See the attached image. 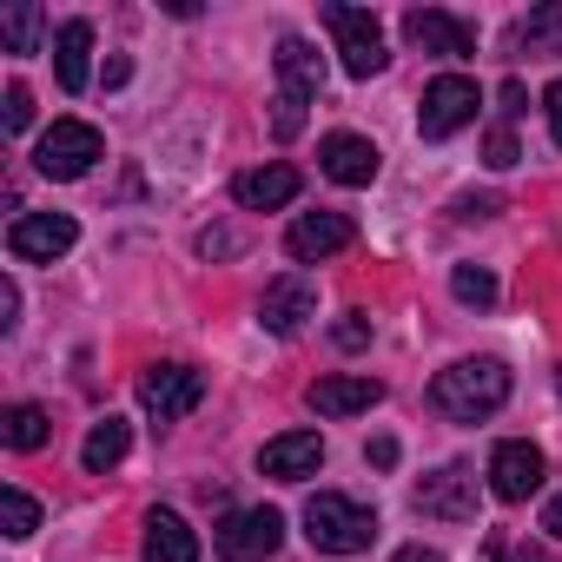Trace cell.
Wrapping results in <instances>:
<instances>
[{
    "label": "cell",
    "mask_w": 562,
    "mask_h": 562,
    "mask_svg": "<svg viewBox=\"0 0 562 562\" xmlns=\"http://www.w3.org/2000/svg\"><path fill=\"white\" fill-rule=\"evenodd\" d=\"M212 542H218V562H265L285 542V516L278 509H232Z\"/></svg>",
    "instance_id": "cell-7"
},
{
    "label": "cell",
    "mask_w": 562,
    "mask_h": 562,
    "mask_svg": "<svg viewBox=\"0 0 562 562\" xmlns=\"http://www.w3.org/2000/svg\"><path fill=\"white\" fill-rule=\"evenodd\" d=\"M87 54H93V27H87V21H67V27L54 34V74H60L67 93H87V80H93Z\"/></svg>",
    "instance_id": "cell-20"
},
{
    "label": "cell",
    "mask_w": 562,
    "mask_h": 562,
    "mask_svg": "<svg viewBox=\"0 0 562 562\" xmlns=\"http://www.w3.org/2000/svg\"><path fill=\"white\" fill-rule=\"evenodd\" d=\"M100 159H106V139H100V126H87V120H54V126L41 133V146H34V166H41L47 179H87Z\"/></svg>",
    "instance_id": "cell-5"
},
{
    "label": "cell",
    "mask_w": 562,
    "mask_h": 562,
    "mask_svg": "<svg viewBox=\"0 0 562 562\" xmlns=\"http://www.w3.org/2000/svg\"><path fill=\"white\" fill-rule=\"evenodd\" d=\"M318 463H325V437L318 430H285V437H271L258 450V470L278 476V483H305V476H318Z\"/></svg>",
    "instance_id": "cell-15"
},
{
    "label": "cell",
    "mask_w": 562,
    "mask_h": 562,
    "mask_svg": "<svg viewBox=\"0 0 562 562\" xmlns=\"http://www.w3.org/2000/svg\"><path fill=\"white\" fill-rule=\"evenodd\" d=\"M199 397H205V371H192V364H153V371L139 378V404H146L159 424L199 411Z\"/></svg>",
    "instance_id": "cell-10"
},
{
    "label": "cell",
    "mask_w": 562,
    "mask_h": 562,
    "mask_svg": "<svg viewBox=\"0 0 562 562\" xmlns=\"http://www.w3.org/2000/svg\"><path fill=\"white\" fill-rule=\"evenodd\" d=\"M490 490H496L503 503H529V496L542 490V450L522 443V437L496 443V450H490Z\"/></svg>",
    "instance_id": "cell-14"
},
{
    "label": "cell",
    "mask_w": 562,
    "mask_h": 562,
    "mask_svg": "<svg viewBox=\"0 0 562 562\" xmlns=\"http://www.w3.org/2000/svg\"><path fill=\"white\" fill-rule=\"evenodd\" d=\"M318 172L331 186H371L384 172V153L364 139V133H325L318 139Z\"/></svg>",
    "instance_id": "cell-13"
},
{
    "label": "cell",
    "mask_w": 562,
    "mask_h": 562,
    "mask_svg": "<svg viewBox=\"0 0 562 562\" xmlns=\"http://www.w3.org/2000/svg\"><path fill=\"white\" fill-rule=\"evenodd\" d=\"M305 536H312V549H325V555H358V549L378 542V516H371L364 503L338 496V490H318V496L305 503Z\"/></svg>",
    "instance_id": "cell-3"
},
{
    "label": "cell",
    "mask_w": 562,
    "mask_h": 562,
    "mask_svg": "<svg viewBox=\"0 0 562 562\" xmlns=\"http://www.w3.org/2000/svg\"><path fill=\"white\" fill-rule=\"evenodd\" d=\"M404 34H411V47H424L437 60H470L476 54V27L457 21V14H443V8H411L404 14Z\"/></svg>",
    "instance_id": "cell-12"
},
{
    "label": "cell",
    "mask_w": 562,
    "mask_h": 562,
    "mask_svg": "<svg viewBox=\"0 0 562 562\" xmlns=\"http://www.w3.org/2000/svg\"><path fill=\"white\" fill-rule=\"evenodd\" d=\"M299 192H305L299 166H251V172L232 179V199H238L245 212H278V205H292Z\"/></svg>",
    "instance_id": "cell-17"
},
{
    "label": "cell",
    "mask_w": 562,
    "mask_h": 562,
    "mask_svg": "<svg viewBox=\"0 0 562 562\" xmlns=\"http://www.w3.org/2000/svg\"><path fill=\"white\" fill-rule=\"evenodd\" d=\"M503 562H549V555H542V549H529V542H522V549H503Z\"/></svg>",
    "instance_id": "cell-37"
},
{
    "label": "cell",
    "mask_w": 562,
    "mask_h": 562,
    "mask_svg": "<svg viewBox=\"0 0 562 562\" xmlns=\"http://www.w3.org/2000/svg\"><path fill=\"white\" fill-rule=\"evenodd\" d=\"M0 509H8V536H14V542H27V536L41 529V503H34L21 483H8V490H0Z\"/></svg>",
    "instance_id": "cell-26"
},
{
    "label": "cell",
    "mask_w": 562,
    "mask_h": 562,
    "mask_svg": "<svg viewBox=\"0 0 562 562\" xmlns=\"http://www.w3.org/2000/svg\"><path fill=\"white\" fill-rule=\"evenodd\" d=\"M199 251H238V238H232V232H205Z\"/></svg>",
    "instance_id": "cell-35"
},
{
    "label": "cell",
    "mask_w": 562,
    "mask_h": 562,
    "mask_svg": "<svg viewBox=\"0 0 562 562\" xmlns=\"http://www.w3.org/2000/svg\"><path fill=\"white\" fill-rule=\"evenodd\" d=\"M318 312V285L305 271H285V278H271L265 285V299H258V325L271 331V338H292V331H305V318Z\"/></svg>",
    "instance_id": "cell-9"
},
{
    "label": "cell",
    "mask_w": 562,
    "mask_h": 562,
    "mask_svg": "<svg viewBox=\"0 0 562 562\" xmlns=\"http://www.w3.org/2000/svg\"><path fill=\"white\" fill-rule=\"evenodd\" d=\"M516 47H522L529 60H542V54H562V8H536V14L516 27Z\"/></svg>",
    "instance_id": "cell-24"
},
{
    "label": "cell",
    "mask_w": 562,
    "mask_h": 562,
    "mask_svg": "<svg viewBox=\"0 0 562 562\" xmlns=\"http://www.w3.org/2000/svg\"><path fill=\"white\" fill-rule=\"evenodd\" d=\"M146 562H199V536L186 529L179 509H153L146 516V542H139Z\"/></svg>",
    "instance_id": "cell-19"
},
{
    "label": "cell",
    "mask_w": 562,
    "mask_h": 562,
    "mask_svg": "<svg viewBox=\"0 0 562 562\" xmlns=\"http://www.w3.org/2000/svg\"><path fill=\"white\" fill-rule=\"evenodd\" d=\"M331 338H338V351H364V345H371V318H364V312H345V318L331 325Z\"/></svg>",
    "instance_id": "cell-28"
},
{
    "label": "cell",
    "mask_w": 562,
    "mask_h": 562,
    "mask_svg": "<svg viewBox=\"0 0 562 562\" xmlns=\"http://www.w3.org/2000/svg\"><path fill=\"white\" fill-rule=\"evenodd\" d=\"M305 404L318 411V417H358V411H371V404H384V384L378 378H318L312 391H305Z\"/></svg>",
    "instance_id": "cell-18"
},
{
    "label": "cell",
    "mask_w": 562,
    "mask_h": 562,
    "mask_svg": "<svg viewBox=\"0 0 562 562\" xmlns=\"http://www.w3.org/2000/svg\"><path fill=\"white\" fill-rule=\"evenodd\" d=\"M542 106H549V133H555V146H562V80L542 93Z\"/></svg>",
    "instance_id": "cell-33"
},
{
    "label": "cell",
    "mask_w": 562,
    "mask_h": 562,
    "mask_svg": "<svg viewBox=\"0 0 562 562\" xmlns=\"http://www.w3.org/2000/svg\"><path fill=\"white\" fill-rule=\"evenodd\" d=\"M430 404L450 417V424H483L509 404V364L503 358H463L450 371H437L430 384Z\"/></svg>",
    "instance_id": "cell-1"
},
{
    "label": "cell",
    "mask_w": 562,
    "mask_h": 562,
    "mask_svg": "<svg viewBox=\"0 0 562 562\" xmlns=\"http://www.w3.org/2000/svg\"><path fill=\"white\" fill-rule=\"evenodd\" d=\"M503 120H516V113H529V93H522V80H503Z\"/></svg>",
    "instance_id": "cell-31"
},
{
    "label": "cell",
    "mask_w": 562,
    "mask_h": 562,
    "mask_svg": "<svg viewBox=\"0 0 562 562\" xmlns=\"http://www.w3.org/2000/svg\"><path fill=\"white\" fill-rule=\"evenodd\" d=\"M358 238V225L345 218V212H305V218H292V232H285V251L299 258V265H312V258H331V251H345Z\"/></svg>",
    "instance_id": "cell-16"
},
{
    "label": "cell",
    "mask_w": 562,
    "mask_h": 562,
    "mask_svg": "<svg viewBox=\"0 0 562 562\" xmlns=\"http://www.w3.org/2000/svg\"><path fill=\"white\" fill-rule=\"evenodd\" d=\"M450 292H457V305L490 312V305H496V278H490L483 265H457V271H450Z\"/></svg>",
    "instance_id": "cell-25"
},
{
    "label": "cell",
    "mask_w": 562,
    "mask_h": 562,
    "mask_svg": "<svg viewBox=\"0 0 562 562\" xmlns=\"http://www.w3.org/2000/svg\"><path fill=\"white\" fill-rule=\"evenodd\" d=\"M74 238H80V225H74L67 212H21V218L8 225V251H14L21 265H54V258L74 251Z\"/></svg>",
    "instance_id": "cell-8"
},
{
    "label": "cell",
    "mask_w": 562,
    "mask_h": 562,
    "mask_svg": "<svg viewBox=\"0 0 562 562\" xmlns=\"http://www.w3.org/2000/svg\"><path fill=\"white\" fill-rule=\"evenodd\" d=\"M476 106H483L476 80H463V74H437V80L424 87L417 133H424V139H450V133H463V126L476 120Z\"/></svg>",
    "instance_id": "cell-6"
},
{
    "label": "cell",
    "mask_w": 562,
    "mask_h": 562,
    "mask_svg": "<svg viewBox=\"0 0 562 562\" xmlns=\"http://www.w3.org/2000/svg\"><path fill=\"white\" fill-rule=\"evenodd\" d=\"M278 139H299L305 133V106L318 100V87H325V54L312 47V41H299V34H285L278 41Z\"/></svg>",
    "instance_id": "cell-2"
},
{
    "label": "cell",
    "mask_w": 562,
    "mask_h": 562,
    "mask_svg": "<svg viewBox=\"0 0 562 562\" xmlns=\"http://www.w3.org/2000/svg\"><path fill=\"white\" fill-rule=\"evenodd\" d=\"M21 325V292H14V278H0V331H14Z\"/></svg>",
    "instance_id": "cell-30"
},
{
    "label": "cell",
    "mask_w": 562,
    "mask_h": 562,
    "mask_svg": "<svg viewBox=\"0 0 562 562\" xmlns=\"http://www.w3.org/2000/svg\"><path fill=\"white\" fill-rule=\"evenodd\" d=\"M516 159H522V153H516V139H509V126H496V133H490V166H496V172H509Z\"/></svg>",
    "instance_id": "cell-29"
},
{
    "label": "cell",
    "mask_w": 562,
    "mask_h": 562,
    "mask_svg": "<svg viewBox=\"0 0 562 562\" xmlns=\"http://www.w3.org/2000/svg\"><path fill=\"white\" fill-rule=\"evenodd\" d=\"M325 27H331L338 60H345L351 80H371V74L391 67V54H384V27H378L371 8H351V0H325Z\"/></svg>",
    "instance_id": "cell-4"
},
{
    "label": "cell",
    "mask_w": 562,
    "mask_h": 562,
    "mask_svg": "<svg viewBox=\"0 0 562 562\" xmlns=\"http://www.w3.org/2000/svg\"><path fill=\"white\" fill-rule=\"evenodd\" d=\"M391 562H443V555H437V549H424V542H404Z\"/></svg>",
    "instance_id": "cell-34"
},
{
    "label": "cell",
    "mask_w": 562,
    "mask_h": 562,
    "mask_svg": "<svg viewBox=\"0 0 562 562\" xmlns=\"http://www.w3.org/2000/svg\"><path fill=\"white\" fill-rule=\"evenodd\" d=\"M0 437H8V450H41L47 437H54V424H47V411L41 404H8V411H0Z\"/></svg>",
    "instance_id": "cell-22"
},
{
    "label": "cell",
    "mask_w": 562,
    "mask_h": 562,
    "mask_svg": "<svg viewBox=\"0 0 562 562\" xmlns=\"http://www.w3.org/2000/svg\"><path fill=\"white\" fill-rule=\"evenodd\" d=\"M542 529H549V536H562V496H549V503H542Z\"/></svg>",
    "instance_id": "cell-36"
},
{
    "label": "cell",
    "mask_w": 562,
    "mask_h": 562,
    "mask_svg": "<svg viewBox=\"0 0 562 562\" xmlns=\"http://www.w3.org/2000/svg\"><path fill=\"white\" fill-rule=\"evenodd\" d=\"M411 503H417L424 516H437V522H470V516H476V476H470L463 463H443V470H430V476L411 490Z\"/></svg>",
    "instance_id": "cell-11"
},
{
    "label": "cell",
    "mask_w": 562,
    "mask_h": 562,
    "mask_svg": "<svg viewBox=\"0 0 562 562\" xmlns=\"http://www.w3.org/2000/svg\"><path fill=\"white\" fill-rule=\"evenodd\" d=\"M0 106H8V113H0V120H8V133H27V126H34V93H27L21 80L8 87V100H0Z\"/></svg>",
    "instance_id": "cell-27"
},
{
    "label": "cell",
    "mask_w": 562,
    "mask_h": 562,
    "mask_svg": "<svg viewBox=\"0 0 562 562\" xmlns=\"http://www.w3.org/2000/svg\"><path fill=\"white\" fill-rule=\"evenodd\" d=\"M126 450H133V430H126L120 417H100V424L87 430V443H80V463H87L93 476H106L113 463H126Z\"/></svg>",
    "instance_id": "cell-21"
},
{
    "label": "cell",
    "mask_w": 562,
    "mask_h": 562,
    "mask_svg": "<svg viewBox=\"0 0 562 562\" xmlns=\"http://www.w3.org/2000/svg\"><path fill=\"white\" fill-rule=\"evenodd\" d=\"M397 463V437H371V470H391Z\"/></svg>",
    "instance_id": "cell-32"
},
{
    "label": "cell",
    "mask_w": 562,
    "mask_h": 562,
    "mask_svg": "<svg viewBox=\"0 0 562 562\" xmlns=\"http://www.w3.org/2000/svg\"><path fill=\"white\" fill-rule=\"evenodd\" d=\"M41 27H47V14L34 8V0H14V8L0 14V41H8V54H41Z\"/></svg>",
    "instance_id": "cell-23"
}]
</instances>
